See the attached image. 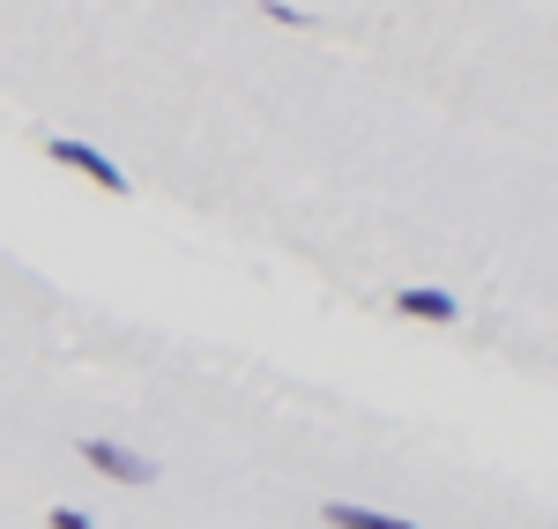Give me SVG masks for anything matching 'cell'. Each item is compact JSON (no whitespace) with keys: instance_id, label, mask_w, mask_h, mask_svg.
Returning <instances> with one entry per match:
<instances>
[{"instance_id":"4","label":"cell","mask_w":558,"mask_h":529,"mask_svg":"<svg viewBox=\"0 0 558 529\" xmlns=\"http://www.w3.org/2000/svg\"><path fill=\"white\" fill-rule=\"evenodd\" d=\"M320 522H336V529H410L402 515H380V507H357V500H328V507H320Z\"/></svg>"},{"instance_id":"5","label":"cell","mask_w":558,"mask_h":529,"mask_svg":"<svg viewBox=\"0 0 558 529\" xmlns=\"http://www.w3.org/2000/svg\"><path fill=\"white\" fill-rule=\"evenodd\" d=\"M45 529H97V515H83V507H45Z\"/></svg>"},{"instance_id":"2","label":"cell","mask_w":558,"mask_h":529,"mask_svg":"<svg viewBox=\"0 0 558 529\" xmlns=\"http://www.w3.org/2000/svg\"><path fill=\"white\" fill-rule=\"evenodd\" d=\"M38 149L52 157V165H68V172H83L89 187H105V194H128V172H120V165H112L105 149H89V142H75V134H45Z\"/></svg>"},{"instance_id":"1","label":"cell","mask_w":558,"mask_h":529,"mask_svg":"<svg viewBox=\"0 0 558 529\" xmlns=\"http://www.w3.org/2000/svg\"><path fill=\"white\" fill-rule=\"evenodd\" d=\"M75 455H83L97 478L134 485V492H149L157 478H165V462H157V455H142V447H128V441H105V433H83V441H75Z\"/></svg>"},{"instance_id":"6","label":"cell","mask_w":558,"mask_h":529,"mask_svg":"<svg viewBox=\"0 0 558 529\" xmlns=\"http://www.w3.org/2000/svg\"><path fill=\"white\" fill-rule=\"evenodd\" d=\"M260 15H268V23H291V31H299V23H313V15H299L291 0H260Z\"/></svg>"},{"instance_id":"3","label":"cell","mask_w":558,"mask_h":529,"mask_svg":"<svg viewBox=\"0 0 558 529\" xmlns=\"http://www.w3.org/2000/svg\"><path fill=\"white\" fill-rule=\"evenodd\" d=\"M395 313H402V321H432V328H447V321H462V299L439 291V284H410V291H395Z\"/></svg>"}]
</instances>
